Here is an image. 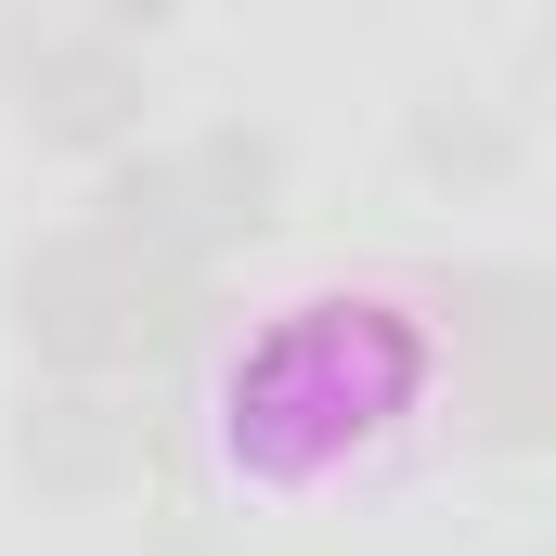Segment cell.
Wrapping results in <instances>:
<instances>
[{
	"label": "cell",
	"mask_w": 556,
	"mask_h": 556,
	"mask_svg": "<svg viewBox=\"0 0 556 556\" xmlns=\"http://www.w3.org/2000/svg\"><path fill=\"white\" fill-rule=\"evenodd\" d=\"M13 479L39 505H142L168 479V389L117 376H39L13 402Z\"/></svg>",
	"instance_id": "6da1fadb"
},
{
	"label": "cell",
	"mask_w": 556,
	"mask_h": 556,
	"mask_svg": "<svg viewBox=\"0 0 556 556\" xmlns=\"http://www.w3.org/2000/svg\"><path fill=\"white\" fill-rule=\"evenodd\" d=\"M0 104H13V130L39 142V155L104 168V155H130V142H142L155 78H142V52L91 39L78 13H39V26H26V52H13V78H0Z\"/></svg>",
	"instance_id": "7a4b0ae2"
},
{
	"label": "cell",
	"mask_w": 556,
	"mask_h": 556,
	"mask_svg": "<svg viewBox=\"0 0 556 556\" xmlns=\"http://www.w3.org/2000/svg\"><path fill=\"white\" fill-rule=\"evenodd\" d=\"M130 298H142V260L91 247L78 220H52L13 260V350L39 376H130Z\"/></svg>",
	"instance_id": "3957f363"
},
{
	"label": "cell",
	"mask_w": 556,
	"mask_h": 556,
	"mask_svg": "<svg viewBox=\"0 0 556 556\" xmlns=\"http://www.w3.org/2000/svg\"><path fill=\"white\" fill-rule=\"evenodd\" d=\"M168 168H181V220L207 260L285 233V207H298V155H285L273 117H207L194 142H168Z\"/></svg>",
	"instance_id": "277c9868"
},
{
	"label": "cell",
	"mask_w": 556,
	"mask_h": 556,
	"mask_svg": "<svg viewBox=\"0 0 556 556\" xmlns=\"http://www.w3.org/2000/svg\"><path fill=\"white\" fill-rule=\"evenodd\" d=\"M427 324L453 337V363L556 350V273L544 260H453V273H427Z\"/></svg>",
	"instance_id": "5b68a950"
},
{
	"label": "cell",
	"mask_w": 556,
	"mask_h": 556,
	"mask_svg": "<svg viewBox=\"0 0 556 556\" xmlns=\"http://www.w3.org/2000/svg\"><path fill=\"white\" fill-rule=\"evenodd\" d=\"M518 155H531V130H518V104H492V91H415L402 104V168H415L427 194H505L518 181Z\"/></svg>",
	"instance_id": "8992f818"
},
{
	"label": "cell",
	"mask_w": 556,
	"mask_h": 556,
	"mask_svg": "<svg viewBox=\"0 0 556 556\" xmlns=\"http://www.w3.org/2000/svg\"><path fill=\"white\" fill-rule=\"evenodd\" d=\"M453 440H466V453H544L556 440V350L453 363Z\"/></svg>",
	"instance_id": "52a82bcc"
},
{
	"label": "cell",
	"mask_w": 556,
	"mask_h": 556,
	"mask_svg": "<svg viewBox=\"0 0 556 556\" xmlns=\"http://www.w3.org/2000/svg\"><path fill=\"white\" fill-rule=\"evenodd\" d=\"M26 26H39V13H0V78H13V52H26Z\"/></svg>",
	"instance_id": "ba28073f"
}]
</instances>
